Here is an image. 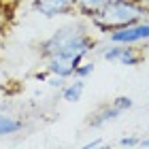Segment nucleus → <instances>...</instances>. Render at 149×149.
<instances>
[{"label":"nucleus","mask_w":149,"mask_h":149,"mask_svg":"<svg viewBox=\"0 0 149 149\" xmlns=\"http://www.w3.org/2000/svg\"><path fill=\"white\" fill-rule=\"evenodd\" d=\"M98 38L92 34L90 22H68L56 28L47 38L38 43V56L40 60H60L70 64L72 68L90 58V53L96 51Z\"/></svg>","instance_id":"obj_1"},{"label":"nucleus","mask_w":149,"mask_h":149,"mask_svg":"<svg viewBox=\"0 0 149 149\" xmlns=\"http://www.w3.org/2000/svg\"><path fill=\"white\" fill-rule=\"evenodd\" d=\"M147 17H149V6L145 0H115L102 11H98L94 17H90L87 22H90L92 30L100 32V34H109L111 30L136 24Z\"/></svg>","instance_id":"obj_2"},{"label":"nucleus","mask_w":149,"mask_h":149,"mask_svg":"<svg viewBox=\"0 0 149 149\" xmlns=\"http://www.w3.org/2000/svg\"><path fill=\"white\" fill-rule=\"evenodd\" d=\"M100 58L115 66L136 68L145 62V51L139 45H119V43H107L102 49H98Z\"/></svg>","instance_id":"obj_3"},{"label":"nucleus","mask_w":149,"mask_h":149,"mask_svg":"<svg viewBox=\"0 0 149 149\" xmlns=\"http://www.w3.org/2000/svg\"><path fill=\"white\" fill-rule=\"evenodd\" d=\"M107 36V43H119V45H139V47H147L149 40V17L141 19L136 24L124 26V28L111 30Z\"/></svg>","instance_id":"obj_4"},{"label":"nucleus","mask_w":149,"mask_h":149,"mask_svg":"<svg viewBox=\"0 0 149 149\" xmlns=\"http://www.w3.org/2000/svg\"><path fill=\"white\" fill-rule=\"evenodd\" d=\"M32 11L43 19L74 15V0H32Z\"/></svg>","instance_id":"obj_5"},{"label":"nucleus","mask_w":149,"mask_h":149,"mask_svg":"<svg viewBox=\"0 0 149 149\" xmlns=\"http://www.w3.org/2000/svg\"><path fill=\"white\" fill-rule=\"evenodd\" d=\"M121 117V111L115 107L113 102H104L96 107L92 113H90V119H87V126L94 128V130H100V128L113 124V121H117Z\"/></svg>","instance_id":"obj_6"},{"label":"nucleus","mask_w":149,"mask_h":149,"mask_svg":"<svg viewBox=\"0 0 149 149\" xmlns=\"http://www.w3.org/2000/svg\"><path fill=\"white\" fill-rule=\"evenodd\" d=\"M24 128H26V121L19 117V115L0 111V139L15 136V134L24 132Z\"/></svg>","instance_id":"obj_7"},{"label":"nucleus","mask_w":149,"mask_h":149,"mask_svg":"<svg viewBox=\"0 0 149 149\" xmlns=\"http://www.w3.org/2000/svg\"><path fill=\"white\" fill-rule=\"evenodd\" d=\"M83 94H85V79H77V77L68 79L62 85V90H60L62 100L68 102V104H77L79 100L83 98Z\"/></svg>","instance_id":"obj_8"},{"label":"nucleus","mask_w":149,"mask_h":149,"mask_svg":"<svg viewBox=\"0 0 149 149\" xmlns=\"http://www.w3.org/2000/svg\"><path fill=\"white\" fill-rule=\"evenodd\" d=\"M115 0H74V13L81 15L83 19L94 17L98 11H102L104 6H109Z\"/></svg>","instance_id":"obj_9"},{"label":"nucleus","mask_w":149,"mask_h":149,"mask_svg":"<svg viewBox=\"0 0 149 149\" xmlns=\"http://www.w3.org/2000/svg\"><path fill=\"white\" fill-rule=\"evenodd\" d=\"M94 70H96V64L92 62V60H83V62H81L77 68H74V77L77 79H90L92 74H94Z\"/></svg>","instance_id":"obj_10"},{"label":"nucleus","mask_w":149,"mask_h":149,"mask_svg":"<svg viewBox=\"0 0 149 149\" xmlns=\"http://www.w3.org/2000/svg\"><path fill=\"white\" fill-rule=\"evenodd\" d=\"M111 102L117 107L121 113H126V111H130L132 107H134V98L132 96H117V98H113Z\"/></svg>","instance_id":"obj_11"},{"label":"nucleus","mask_w":149,"mask_h":149,"mask_svg":"<svg viewBox=\"0 0 149 149\" xmlns=\"http://www.w3.org/2000/svg\"><path fill=\"white\" fill-rule=\"evenodd\" d=\"M117 145L119 147H141V136H136V134H128V136L117 141Z\"/></svg>","instance_id":"obj_12"},{"label":"nucleus","mask_w":149,"mask_h":149,"mask_svg":"<svg viewBox=\"0 0 149 149\" xmlns=\"http://www.w3.org/2000/svg\"><path fill=\"white\" fill-rule=\"evenodd\" d=\"M102 145H104L102 139H94V141H90V143H85L83 147H85V149H96V147H102Z\"/></svg>","instance_id":"obj_13"},{"label":"nucleus","mask_w":149,"mask_h":149,"mask_svg":"<svg viewBox=\"0 0 149 149\" xmlns=\"http://www.w3.org/2000/svg\"><path fill=\"white\" fill-rule=\"evenodd\" d=\"M141 147H149V136H145V139H141Z\"/></svg>","instance_id":"obj_14"},{"label":"nucleus","mask_w":149,"mask_h":149,"mask_svg":"<svg viewBox=\"0 0 149 149\" xmlns=\"http://www.w3.org/2000/svg\"><path fill=\"white\" fill-rule=\"evenodd\" d=\"M145 2H147V6H149V0H145Z\"/></svg>","instance_id":"obj_15"},{"label":"nucleus","mask_w":149,"mask_h":149,"mask_svg":"<svg viewBox=\"0 0 149 149\" xmlns=\"http://www.w3.org/2000/svg\"><path fill=\"white\" fill-rule=\"evenodd\" d=\"M147 47H149V40H147Z\"/></svg>","instance_id":"obj_16"}]
</instances>
